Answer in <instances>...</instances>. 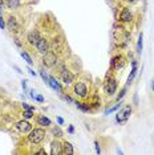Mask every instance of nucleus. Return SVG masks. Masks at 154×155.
<instances>
[{
  "label": "nucleus",
  "instance_id": "8",
  "mask_svg": "<svg viewBox=\"0 0 154 155\" xmlns=\"http://www.w3.org/2000/svg\"><path fill=\"white\" fill-rule=\"evenodd\" d=\"M17 129H19L21 133H29V131L32 130V125L29 123L28 121H20V122H17Z\"/></svg>",
  "mask_w": 154,
  "mask_h": 155
},
{
  "label": "nucleus",
  "instance_id": "25",
  "mask_svg": "<svg viewBox=\"0 0 154 155\" xmlns=\"http://www.w3.org/2000/svg\"><path fill=\"white\" fill-rule=\"evenodd\" d=\"M33 112H35V110H25L24 112V118H27V119H29V118H32L33 117Z\"/></svg>",
  "mask_w": 154,
  "mask_h": 155
},
{
  "label": "nucleus",
  "instance_id": "13",
  "mask_svg": "<svg viewBox=\"0 0 154 155\" xmlns=\"http://www.w3.org/2000/svg\"><path fill=\"white\" fill-rule=\"evenodd\" d=\"M39 40H40V34H39L37 31H32L31 33L28 34V41L31 44H33V45H36Z\"/></svg>",
  "mask_w": 154,
  "mask_h": 155
},
{
  "label": "nucleus",
  "instance_id": "33",
  "mask_svg": "<svg viewBox=\"0 0 154 155\" xmlns=\"http://www.w3.org/2000/svg\"><path fill=\"white\" fill-rule=\"evenodd\" d=\"M21 86H23V89H24V90H27V80H23L21 81Z\"/></svg>",
  "mask_w": 154,
  "mask_h": 155
},
{
  "label": "nucleus",
  "instance_id": "18",
  "mask_svg": "<svg viewBox=\"0 0 154 155\" xmlns=\"http://www.w3.org/2000/svg\"><path fill=\"white\" fill-rule=\"evenodd\" d=\"M8 28H10L11 31H17V24H16L15 17H12V16L8 19Z\"/></svg>",
  "mask_w": 154,
  "mask_h": 155
},
{
  "label": "nucleus",
  "instance_id": "24",
  "mask_svg": "<svg viewBox=\"0 0 154 155\" xmlns=\"http://www.w3.org/2000/svg\"><path fill=\"white\" fill-rule=\"evenodd\" d=\"M119 107H121V103H117L116 106H113V107H110L109 110H106V112H105V114H110V113H113V112H117Z\"/></svg>",
  "mask_w": 154,
  "mask_h": 155
},
{
  "label": "nucleus",
  "instance_id": "26",
  "mask_svg": "<svg viewBox=\"0 0 154 155\" xmlns=\"http://www.w3.org/2000/svg\"><path fill=\"white\" fill-rule=\"evenodd\" d=\"M125 93H126V87H124V89L121 90V92H119V94H118V96H117V101H119V99L122 98V97L125 96Z\"/></svg>",
  "mask_w": 154,
  "mask_h": 155
},
{
  "label": "nucleus",
  "instance_id": "3",
  "mask_svg": "<svg viewBox=\"0 0 154 155\" xmlns=\"http://www.w3.org/2000/svg\"><path fill=\"white\" fill-rule=\"evenodd\" d=\"M57 62V56L52 52H47L44 53V59H43V64H44L47 68H52Z\"/></svg>",
  "mask_w": 154,
  "mask_h": 155
},
{
  "label": "nucleus",
  "instance_id": "9",
  "mask_svg": "<svg viewBox=\"0 0 154 155\" xmlns=\"http://www.w3.org/2000/svg\"><path fill=\"white\" fill-rule=\"evenodd\" d=\"M61 80H63L64 84H72L73 80H75V76L70 73L69 70H66V69H64L63 70V74H61Z\"/></svg>",
  "mask_w": 154,
  "mask_h": 155
},
{
  "label": "nucleus",
  "instance_id": "34",
  "mask_svg": "<svg viewBox=\"0 0 154 155\" xmlns=\"http://www.w3.org/2000/svg\"><path fill=\"white\" fill-rule=\"evenodd\" d=\"M35 154H40V155H47V152H45V150H37V151H36Z\"/></svg>",
  "mask_w": 154,
  "mask_h": 155
},
{
  "label": "nucleus",
  "instance_id": "10",
  "mask_svg": "<svg viewBox=\"0 0 154 155\" xmlns=\"http://www.w3.org/2000/svg\"><path fill=\"white\" fill-rule=\"evenodd\" d=\"M36 48H37V50L40 53H47L48 52V41L45 40V39L40 37V40L36 44Z\"/></svg>",
  "mask_w": 154,
  "mask_h": 155
},
{
  "label": "nucleus",
  "instance_id": "23",
  "mask_svg": "<svg viewBox=\"0 0 154 155\" xmlns=\"http://www.w3.org/2000/svg\"><path fill=\"white\" fill-rule=\"evenodd\" d=\"M21 57H23V59H24L27 62H28L29 65H32V64H33V61H32V59H31V57H29V54H28V53H27V52H21Z\"/></svg>",
  "mask_w": 154,
  "mask_h": 155
},
{
  "label": "nucleus",
  "instance_id": "2",
  "mask_svg": "<svg viewBox=\"0 0 154 155\" xmlns=\"http://www.w3.org/2000/svg\"><path fill=\"white\" fill-rule=\"evenodd\" d=\"M130 114H132V107H130V106H125L121 112L117 113L116 122L117 123H125V122L130 118Z\"/></svg>",
  "mask_w": 154,
  "mask_h": 155
},
{
  "label": "nucleus",
  "instance_id": "14",
  "mask_svg": "<svg viewBox=\"0 0 154 155\" xmlns=\"http://www.w3.org/2000/svg\"><path fill=\"white\" fill-rule=\"evenodd\" d=\"M132 65H133V68H132V72H130L129 77H128V85L132 84L135 74H137V61H132Z\"/></svg>",
  "mask_w": 154,
  "mask_h": 155
},
{
  "label": "nucleus",
  "instance_id": "17",
  "mask_svg": "<svg viewBox=\"0 0 154 155\" xmlns=\"http://www.w3.org/2000/svg\"><path fill=\"white\" fill-rule=\"evenodd\" d=\"M142 48H144V34L139 33L138 41H137V53H138V54H141Z\"/></svg>",
  "mask_w": 154,
  "mask_h": 155
},
{
  "label": "nucleus",
  "instance_id": "36",
  "mask_svg": "<svg viewBox=\"0 0 154 155\" xmlns=\"http://www.w3.org/2000/svg\"><path fill=\"white\" fill-rule=\"evenodd\" d=\"M57 122H59V125H64V119L61 117H57Z\"/></svg>",
  "mask_w": 154,
  "mask_h": 155
},
{
  "label": "nucleus",
  "instance_id": "41",
  "mask_svg": "<svg viewBox=\"0 0 154 155\" xmlns=\"http://www.w3.org/2000/svg\"><path fill=\"white\" fill-rule=\"evenodd\" d=\"M0 7H3V0H0Z\"/></svg>",
  "mask_w": 154,
  "mask_h": 155
},
{
  "label": "nucleus",
  "instance_id": "35",
  "mask_svg": "<svg viewBox=\"0 0 154 155\" xmlns=\"http://www.w3.org/2000/svg\"><path fill=\"white\" fill-rule=\"evenodd\" d=\"M28 72H29V74H31V76H33V77H36V72H35V70H32L31 68H28Z\"/></svg>",
  "mask_w": 154,
  "mask_h": 155
},
{
  "label": "nucleus",
  "instance_id": "43",
  "mask_svg": "<svg viewBox=\"0 0 154 155\" xmlns=\"http://www.w3.org/2000/svg\"><path fill=\"white\" fill-rule=\"evenodd\" d=\"M7 1H8V0H7Z\"/></svg>",
  "mask_w": 154,
  "mask_h": 155
},
{
  "label": "nucleus",
  "instance_id": "4",
  "mask_svg": "<svg viewBox=\"0 0 154 155\" xmlns=\"http://www.w3.org/2000/svg\"><path fill=\"white\" fill-rule=\"evenodd\" d=\"M75 93L79 97H85L86 93H88V87H86V85L84 82H77L75 85Z\"/></svg>",
  "mask_w": 154,
  "mask_h": 155
},
{
  "label": "nucleus",
  "instance_id": "22",
  "mask_svg": "<svg viewBox=\"0 0 154 155\" xmlns=\"http://www.w3.org/2000/svg\"><path fill=\"white\" fill-rule=\"evenodd\" d=\"M75 103H76V106H77L80 110H82V112H85V113H88L89 110H90V107H89V106L82 105V102H75Z\"/></svg>",
  "mask_w": 154,
  "mask_h": 155
},
{
  "label": "nucleus",
  "instance_id": "28",
  "mask_svg": "<svg viewBox=\"0 0 154 155\" xmlns=\"http://www.w3.org/2000/svg\"><path fill=\"white\" fill-rule=\"evenodd\" d=\"M23 109L24 110H35V107H32V106H29V105H27V103H23Z\"/></svg>",
  "mask_w": 154,
  "mask_h": 155
},
{
  "label": "nucleus",
  "instance_id": "27",
  "mask_svg": "<svg viewBox=\"0 0 154 155\" xmlns=\"http://www.w3.org/2000/svg\"><path fill=\"white\" fill-rule=\"evenodd\" d=\"M35 99H36V101H37V102H40V103H43V102H44V97H43V96H40V94H39V96H36V97H35Z\"/></svg>",
  "mask_w": 154,
  "mask_h": 155
},
{
  "label": "nucleus",
  "instance_id": "39",
  "mask_svg": "<svg viewBox=\"0 0 154 155\" xmlns=\"http://www.w3.org/2000/svg\"><path fill=\"white\" fill-rule=\"evenodd\" d=\"M13 68H15V70H17V73H21V70H20V68H19V66H13Z\"/></svg>",
  "mask_w": 154,
  "mask_h": 155
},
{
  "label": "nucleus",
  "instance_id": "38",
  "mask_svg": "<svg viewBox=\"0 0 154 155\" xmlns=\"http://www.w3.org/2000/svg\"><path fill=\"white\" fill-rule=\"evenodd\" d=\"M134 103L135 105L138 103V96H137V94H134Z\"/></svg>",
  "mask_w": 154,
  "mask_h": 155
},
{
  "label": "nucleus",
  "instance_id": "12",
  "mask_svg": "<svg viewBox=\"0 0 154 155\" xmlns=\"http://www.w3.org/2000/svg\"><path fill=\"white\" fill-rule=\"evenodd\" d=\"M49 82H50V87H52V89L57 90L59 93H63V87H61V85H60V82L56 80V78H55V77H52V76H50V77H49Z\"/></svg>",
  "mask_w": 154,
  "mask_h": 155
},
{
  "label": "nucleus",
  "instance_id": "42",
  "mask_svg": "<svg viewBox=\"0 0 154 155\" xmlns=\"http://www.w3.org/2000/svg\"><path fill=\"white\" fill-rule=\"evenodd\" d=\"M128 1H135V0H128Z\"/></svg>",
  "mask_w": 154,
  "mask_h": 155
},
{
  "label": "nucleus",
  "instance_id": "20",
  "mask_svg": "<svg viewBox=\"0 0 154 155\" xmlns=\"http://www.w3.org/2000/svg\"><path fill=\"white\" fill-rule=\"evenodd\" d=\"M52 133H53L56 136H59V138H60V136H63V135H64V133H63V130L60 129V126H55L53 129H52Z\"/></svg>",
  "mask_w": 154,
  "mask_h": 155
},
{
  "label": "nucleus",
  "instance_id": "37",
  "mask_svg": "<svg viewBox=\"0 0 154 155\" xmlns=\"http://www.w3.org/2000/svg\"><path fill=\"white\" fill-rule=\"evenodd\" d=\"M29 93H31V98H32V99H35V97H36V94H35V90H31Z\"/></svg>",
  "mask_w": 154,
  "mask_h": 155
},
{
  "label": "nucleus",
  "instance_id": "21",
  "mask_svg": "<svg viewBox=\"0 0 154 155\" xmlns=\"http://www.w3.org/2000/svg\"><path fill=\"white\" fill-rule=\"evenodd\" d=\"M40 76H41V78L44 80V82L48 85V86H50V82H49V77L47 76V73H45L43 69H40Z\"/></svg>",
  "mask_w": 154,
  "mask_h": 155
},
{
  "label": "nucleus",
  "instance_id": "15",
  "mask_svg": "<svg viewBox=\"0 0 154 155\" xmlns=\"http://www.w3.org/2000/svg\"><path fill=\"white\" fill-rule=\"evenodd\" d=\"M73 146L70 145L69 142H64L63 143V154H68V155H72L73 154Z\"/></svg>",
  "mask_w": 154,
  "mask_h": 155
},
{
  "label": "nucleus",
  "instance_id": "32",
  "mask_svg": "<svg viewBox=\"0 0 154 155\" xmlns=\"http://www.w3.org/2000/svg\"><path fill=\"white\" fill-rule=\"evenodd\" d=\"M68 133H69V134H73V133H75V127H73L72 125L68 127Z\"/></svg>",
  "mask_w": 154,
  "mask_h": 155
},
{
  "label": "nucleus",
  "instance_id": "16",
  "mask_svg": "<svg viewBox=\"0 0 154 155\" xmlns=\"http://www.w3.org/2000/svg\"><path fill=\"white\" fill-rule=\"evenodd\" d=\"M37 123L39 125H41V126H49L52 122H50V119L49 118H47V117H44V115H40V117L37 118Z\"/></svg>",
  "mask_w": 154,
  "mask_h": 155
},
{
  "label": "nucleus",
  "instance_id": "30",
  "mask_svg": "<svg viewBox=\"0 0 154 155\" xmlns=\"http://www.w3.org/2000/svg\"><path fill=\"white\" fill-rule=\"evenodd\" d=\"M95 146H96V152H97V154H100L101 150H100V145H98V142H95Z\"/></svg>",
  "mask_w": 154,
  "mask_h": 155
},
{
  "label": "nucleus",
  "instance_id": "40",
  "mask_svg": "<svg viewBox=\"0 0 154 155\" xmlns=\"http://www.w3.org/2000/svg\"><path fill=\"white\" fill-rule=\"evenodd\" d=\"M151 89H153V92H154V78L151 80Z\"/></svg>",
  "mask_w": 154,
  "mask_h": 155
},
{
  "label": "nucleus",
  "instance_id": "31",
  "mask_svg": "<svg viewBox=\"0 0 154 155\" xmlns=\"http://www.w3.org/2000/svg\"><path fill=\"white\" fill-rule=\"evenodd\" d=\"M64 99H65V101H68V102H72V103H75V101H73V99L70 98L69 96H64Z\"/></svg>",
  "mask_w": 154,
  "mask_h": 155
},
{
  "label": "nucleus",
  "instance_id": "19",
  "mask_svg": "<svg viewBox=\"0 0 154 155\" xmlns=\"http://www.w3.org/2000/svg\"><path fill=\"white\" fill-rule=\"evenodd\" d=\"M19 0H8L7 6H8L10 10H16V8H19Z\"/></svg>",
  "mask_w": 154,
  "mask_h": 155
},
{
  "label": "nucleus",
  "instance_id": "5",
  "mask_svg": "<svg viewBox=\"0 0 154 155\" xmlns=\"http://www.w3.org/2000/svg\"><path fill=\"white\" fill-rule=\"evenodd\" d=\"M116 89H117V82L114 78H109V81L106 82V85H105V92H106V94H109V96H112V94L116 93Z\"/></svg>",
  "mask_w": 154,
  "mask_h": 155
},
{
  "label": "nucleus",
  "instance_id": "6",
  "mask_svg": "<svg viewBox=\"0 0 154 155\" xmlns=\"http://www.w3.org/2000/svg\"><path fill=\"white\" fill-rule=\"evenodd\" d=\"M63 154V145L59 141H55L50 145V155H60Z\"/></svg>",
  "mask_w": 154,
  "mask_h": 155
},
{
  "label": "nucleus",
  "instance_id": "11",
  "mask_svg": "<svg viewBox=\"0 0 154 155\" xmlns=\"http://www.w3.org/2000/svg\"><path fill=\"white\" fill-rule=\"evenodd\" d=\"M132 19H133L132 12H130L128 8L122 10V12H121V15H119V20H121V21H124V23H128V21H130Z\"/></svg>",
  "mask_w": 154,
  "mask_h": 155
},
{
  "label": "nucleus",
  "instance_id": "29",
  "mask_svg": "<svg viewBox=\"0 0 154 155\" xmlns=\"http://www.w3.org/2000/svg\"><path fill=\"white\" fill-rule=\"evenodd\" d=\"M0 28L1 29H4L6 28V23H4V20H3V16L0 15Z\"/></svg>",
  "mask_w": 154,
  "mask_h": 155
},
{
  "label": "nucleus",
  "instance_id": "1",
  "mask_svg": "<svg viewBox=\"0 0 154 155\" xmlns=\"http://www.w3.org/2000/svg\"><path fill=\"white\" fill-rule=\"evenodd\" d=\"M45 138V131L43 129H35V130H31L29 131V135H28V141L31 143H35V145H39L44 141Z\"/></svg>",
  "mask_w": 154,
  "mask_h": 155
},
{
  "label": "nucleus",
  "instance_id": "7",
  "mask_svg": "<svg viewBox=\"0 0 154 155\" xmlns=\"http://www.w3.org/2000/svg\"><path fill=\"white\" fill-rule=\"evenodd\" d=\"M110 66L112 69H119L124 66V57L122 56H116L110 61Z\"/></svg>",
  "mask_w": 154,
  "mask_h": 155
}]
</instances>
